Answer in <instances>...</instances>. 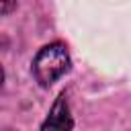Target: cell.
<instances>
[{"mask_svg":"<svg viewBox=\"0 0 131 131\" xmlns=\"http://www.w3.org/2000/svg\"><path fill=\"white\" fill-rule=\"evenodd\" d=\"M68 70H70V53L68 47L59 41L41 47L33 59V76L43 88L51 86Z\"/></svg>","mask_w":131,"mask_h":131,"instance_id":"cell-1","label":"cell"},{"mask_svg":"<svg viewBox=\"0 0 131 131\" xmlns=\"http://www.w3.org/2000/svg\"><path fill=\"white\" fill-rule=\"evenodd\" d=\"M74 123H72V117H70V111H68V102H66V94H61L57 98V102L53 104L47 121L41 125L43 129H70Z\"/></svg>","mask_w":131,"mask_h":131,"instance_id":"cell-2","label":"cell"},{"mask_svg":"<svg viewBox=\"0 0 131 131\" xmlns=\"http://www.w3.org/2000/svg\"><path fill=\"white\" fill-rule=\"evenodd\" d=\"M16 6V0H0V14H8L12 12Z\"/></svg>","mask_w":131,"mask_h":131,"instance_id":"cell-3","label":"cell"},{"mask_svg":"<svg viewBox=\"0 0 131 131\" xmlns=\"http://www.w3.org/2000/svg\"><path fill=\"white\" fill-rule=\"evenodd\" d=\"M2 82H4V72H2V68H0V88H2Z\"/></svg>","mask_w":131,"mask_h":131,"instance_id":"cell-4","label":"cell"}]
</instances>
